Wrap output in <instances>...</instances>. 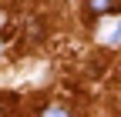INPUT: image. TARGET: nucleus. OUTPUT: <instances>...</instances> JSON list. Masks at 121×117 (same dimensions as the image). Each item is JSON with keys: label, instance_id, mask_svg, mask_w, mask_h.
Returning a JSON list of instances; mask_svg holds the SVG:
<instances>
[{"label": "nucleus", "instance_id": "1", "mask_svg": "<svg viewBox=\"0 0 121 117\" xmlns=\"http://www.w3.org/2000/svg\"><path fill=\"white\" fill-rule=\"evenodd\" d=\"M114 10H121V0H87V13H94V17H104Z\"/></svg>", "mask_w": 121, "mask_h": 117}, {"label": "nucleus", "instance_id": "2", "mask_svg": "<svg viewBox=\"0 0 121 117\" xmlns=\"http://www.w3.org/2000/svg\"><path fill=\"white\" fill-rule=\"evenodd\" d=\"M40 117H71V110H67L64 104H54V107H44Z\"/></svg>", "mask_w": 121, "mask_h": 117}, {"label": "nucleus", "instance_id": "3", "mask_svg": "<svg viewBox=\"0 0 121 117\" xmlns=\"http://www.w3.org/2000/svg\"><path fill=\"white\" fill-rule=\"evenodd\" d=\"M104 40H108V43H121V20H118V27H114V30H108V34H104Z\"/></svg>", "mask_w": 121, "mask_h": 117}, {"label": "nucleus", "instance_id": "4", "mask_svg": "<svg viewBox=\"0 0 121 117\" xmlns=\"http://www.w3.org/2000/svg\"><path fill=\"white\" fill-rule=\"evenodd\" d=\"M10 107H13V97H0V117H7Z\"/></svg>", "mask_w": 121, "mask_h": 117}, {"label": "nucleus", "instance_id": "5", "mask_svg": "<svg viewBox=\"0 0 121 117\" xmlns=\"http://www.w3.org/2000/svg\"><path fill=\"white\" fill-rule=\"evenodd\" d=\"M7 20H10V17H7V13H4V10H0V27H4V23H7Z\"/></svg>", "mask_w": 121, "mask_h": 117}]
</instances>
